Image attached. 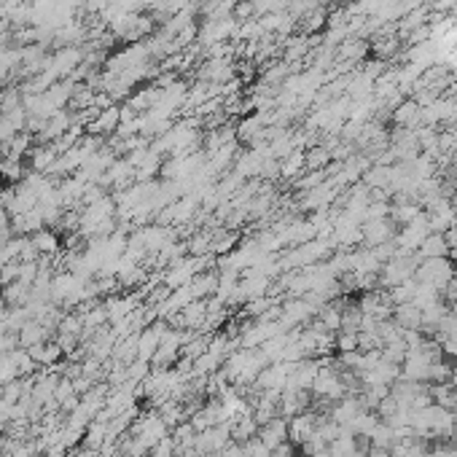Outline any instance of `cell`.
Segmentation results:
<instances>
[{
    "label": "cell",
    "instance_id": "16",
    "mask_svg": "<svg viewBox=\"0 0 457 457\" xmlns=\"http://www.w3.org/2000/svg\"><path fill=\"white\" fill-rule=\"evenodd\" d=\"M441 293H444V299H447V304H449V307L457 304V274L449 280V283H447V288H444Z\"/></svg>",
    "mask_w": 457,
    "mask_h": 457
},
{
    "label": "cell",
    "instance_id": "13",
    "mask_svg": "<svg viewBox=\"0 0 457 457\" xmlns=\"http://www.w3.org/2000/svg\"><path fill=\"white\" fill-rule=\"evenodd\" d=\"M33 248L35 253L41 250V253H54L57 250V237L51 234V231H38L35 237H33Z\"/></svg>",
    "mask_w": 457,
    "mask_h": 457
},
{
    "label": "cell",
    "instance_id": "20",
    "mask_svg": "<svg viewBox=\"0 0 457 457\" xmlns=\"http://www.w3.org/2000/svg\"><path fill=\"white\" fill-rule=\"evenodd\" d=\"M452 441H455V447H457V425H455V431H452Z\"/></svg>",
    "mask_w": 457,
    "mask_h": 457
},
{
    "label": "cell",
    "instance_id": "5",
    "mask_svg": "<svg viewBox=\"0 0 457 457\" xmlns=\"http://www.w3.org/2000/svg\"><path fill=\"white\" fill-rule=\"evenodd\" d=\"M415 256L419 258V261H425V258H444V256H449V245H447L444 234L431 231V234L419 242V248H417Z\"/></svg>",
    "mask_w": 457,
    "mask_h": 457
},
{
    "label": "cell",
    "instance_id": "12",
    "mask_svg": "<svg viewBox=\"0 0 457 457\" xmlns=\"http://www.w3.org/2000/svg\"><path fill=\"white\" fill-rule=\"evenodd\" d=\"M336 353H355L358 350V333L353 331H336L333 333Z\"/></svg>",
    "mask_w": 457,
    "mask_h": 457
},
{
    "label": "cell",
    "instance_id": "8",
    "mask_svg": "<svg viewBox=\"0 0 457 457\" xmlns=\"http://www.w3.org/2000/svg\"><path fill=\"white\" fill-rule=\"evenodd\" d=\"M333 162L331 156V148L329 146H315L310 151H304V167L315 172V169H326V167Z\"/></svg>",
    "mask_w": 457,
    "mask_h": 457
},
{
    "label": "cell",
    "instance_id": "1",
    "mask_svg": "<svg viewBox=\"0 0 457 457\" xmlns=\"http://www.w3.org/2000/svg\"><path fill=\"white\" fill-rule=\"evenodd\" d=\"M455 274H457V267L444 256V258H425V261H419V267L415 272V280L417 283H425V285H433L441 293Z\"/></svg>",
    "mask_w": 457,
    "mask_h": 457
},
{
    "label": "cell",
    "instance_id": "2",
    "mask_svg": "<svg viewBox=\"0 0 457 457\" xmlns=\"http://www.w3.org/2000/svg\"><path fill=\"white\" fill-rule=\"evenodd\" d=\"M360 234H363V242L369 248H376V245H385V242H393L395 237V224L388 218H376V221H363L360 224Z\"/></svg>",
    "mask_w": 457,
    "mask_h": 457
},
{
    "label": "cell",
    "instance_id": "19",
    "mask_svg": "<svg viewBox=\"0 0 457 457\" xmlns=\"http://www.w3.org/2000/svg\"><path fill=\"white\" fill-rule=\"evenodd\" d=\"M312 457H331V455H329V449H323V452H317V455H312Z\"/></svg>",
    "mask_w": 457,
    "mask_h": 457
},
{
    "label": "cell",
    "instance_id": "7",
    "mask_svg": "<svg viewBox=\"0 0 457 457\" xmlns=\"http://www.w3.org/2000/svg\"><path fill=\"white\" fill-rule=\"evenodd\" d=\"M329 455L331 457H355L358 455V436L350 433L347 428H342L339 438L329 444Z\"/></svg>",
    "mask_w": 457,
    "mask_h": 457
},
{
    "label": "cell",
    "instance_id": "3",
    "mask_svg": "<svg viewBox=\"0 0 457 457\" xmlns=\"http://www.w3.org/2000/svg\"><path fill=\"white\" fill-rule=\"evenodd\" d=\"M390 116L401 129H419V124H422V108L415 100H401L390 110Z\"/></svg>",
    "mask_w": 457,
    "mask_h": 457
},
{
    "label": "cell",
    "instance_id": "6",
    "mask_svg": "<svg viewBox=\"0 0 457 457\" xmlns=\"http://www.w3.org/2000/svg\"><path fill=\"white\" fill-rule=\"evenodd\" d=\"M393 323L401 326L404 331H419L422 329V310L415 307L412 301L409 304H398L393 312Z\"/></svg>",
    "mask_w": 457,
    "mask_h": 457
},
{
    "label": "cell",
    "instance_id": "18",
    "mask_svg": "<svg viewBox=\"0 0 457 457\" xmlns=\"http://www.w3.org/2000/svg\"><path fill=\"white\" fill-rule=\"evenodd\" d=\"M369 457H393V455H390L388 449H376V447H372V449H369Z\"/></svg>",
    "mask_w": 457,
    "mask_h": 457
},
{
    "label": "cell",
    "instance_id": "4",
    "mask_svg": "<svg viewBox=\"0 0 457 457\" xmlns=\"http://www.w3.org/2000/svg\"><path fill=\"white\" fill-rule=\"evenodd\" d=\"M258 438H261L269 449H274V447L283 444V441H288V419H285V417H274V419H269L267 425L258 428Z\"/></svg>",
    "mask_w": 457,
    "mask_h": 457
},
{
    "label": "cell",
    "instance_id": "17",
    "mask_svg": "<svg viewBox=\"0 0 457 457\" xmlns=\"http://www.w3.org/2000/svg\"><path fill=\"white\" fill-rule=\"evenodd\" d=\"M146 374H148V360H143V358H140V360H138V363L129 369V376H132V379H143Z\"/></svg>",
    "mask_w": 457,
    "mask_h": 457
},
{
    "label": "cell",
    "instance_id": "15",
    "mask_svg": "<svg viewBox=\"0 0 457 457\" xmlns=\"http://www.w3.org/2000/svg\"><path fill=\"white\" fill-rule=\"evenodd\" d=\"M272 457H296V444H291V441L277 444V447L272 449Z\"/></svg>",
    "mask_w": 457,
    "mask_h": 457
},
{
    "label": "cell",
    "instance_id": "9",
    "mask_svg": "<svg viewBox=\"0 0 457 457\" xmlns=\"http://www.w3.org/2000/svg\"><path fill=\"white\" fill-rule=\"evenodd\" d=\"M301 169H307V167H304V148H296L291 156H285V159L280 162V175H283V178H299Z\"/></svg>",
    "mask_w": 457,
    "mask_h": 457
},
{
    "label": "cell",
    "instance_id": "14",
    "mask_svg": "<svg viewBox=\"0 0 457 457\" xmlns=\"http://www.w3.org/2000/svg\"><path fill=\"white\" fill-rule=\"evenodd\" d=\"M242 449H245V455L248 457H272V449L258 436L250 438V441H245V444H242Z\"/></svg>",
    "mask_w": 457,
    "mask_h": 457
},
{
    "label": "cell",
    "instance_id": "11",
    "mask_svg": "<svg viewBox=\"0 0 457 457\" xmlns=\"http://www.w3.org/2000/svg\"><path fill=\"white\" fill-rule=\"evenodd\" d=\"M360 320H363V312L358 310V304H347L342 310V329L339 331H360Z\"/></svg>",
    "mask_w": 457,
    "mask_h": 457
},
{
    "label": "cell",
    "instance_id": "10",
    "mask_svg": "<svg viewBox=\"0 0 457 457\" xmlns=\"http://www.w3.org/2000/svg\"><path fill=\"white\" fill-rule=\"evenodd\" d=\"M43 336H46V329L41 323H24L19 329V344L22 347H35L43 342Z\"/></svg>",
    "mask_w": 457,
    "mask_h": 457
}]
</instances>
